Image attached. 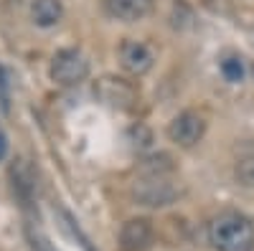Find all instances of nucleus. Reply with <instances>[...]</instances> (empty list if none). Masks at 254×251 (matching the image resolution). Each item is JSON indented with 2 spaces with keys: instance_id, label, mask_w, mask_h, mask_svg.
<instances>
[{
  "instance_id": "f257e3e1",
  "label": "nucleus",
  "mask_w": 254,
  "mask_h": 251,
  "mask_svg": "<svg viewBox=\"0 0 254 251\" xmlns=\"http://www.w3.org/2000/svg\"><path fill=\"white\" fill-rule=\"evenodd\" d=\"M208 244L216 251H254V221L239 211H221L208 221Z\"/></svg>"
},
{
  "instance_id": "f03ea898",
  "label": "nucleus",
  "mask_w": 254,
  "mask_h": 251,
  "mask_svg": "<svg viewBox=\"0 0 254 251\" xmlns=\"http://www.w3.org/2000/svg\"><path fill=\"white\" fill-rule=\"evenodd\" d=\"M181 196L178 183H173L171 175H140L132 185L135 203L145 208H168Z\"/></svg>"
},
{
  "instance_id": "7ed1b4c3",
  "label": "nucleus",
  "mask_w": 254,
  "mask_h": 251,
  "mask_svg": "<svg viewBox=\"0 0 254 251\" xmlns=\"http://www.w3.org/2000/svg\"><path fill=\"white\" fill-rule=\"evenodd\" d=\"M94 97L110 109H117V112H130L135 109L137 104V87L132 81H127L122 76H99L94 81Z\"/></svg>"
},
{
  "instance_id": "20e7f679",
  "label": "nucleus",
  "mask_w": 254,
  "mask_h": 251,
  "mask_svg": "<svg viewBox=\"0 0 254 251\" xmlns=\"http://www.w3.org/2000/svg\"><path fill=\"white\" fill-rule=\"evenodd\" d=\"M89 76V61L79 49H61L51 58V79L59 87H76Z\"/></svg>"
},
{
  "instance_id": "39448f33",
  "label": "nucleus",
  "mask_w": 254,
  "mask_h": 251,
  "mask_svg": "<svg viewBox=\"0 0 254 251\" xmlns=\"http://www.w3.org/2000/svg\"><path fill=\"white\" fill-rule=\"evenodd\" d=\"M203 135H206V119L193 109L176 114L171 119V124H168V137L178 148H193V145H198L203 140Z\"/></svg>"
},
{
  "instance_id": "423d86ee",
  "label": "nucleus",
  "mask_w": 254,
  "mask_h": 251,
  "mask_svg": "<svg viewBox=\"0 0 254 251\" xmlns=\"http://www.w3.org/2000/svg\"><path fill=\"white\" fill-rule=\"evenodd\" d=\"M120 66L132 76H145L155 66V53L142 41H125L120 46Z\"/></svg>"
},
{
  "instance_id": "0eeeda50",
  "label": "nucleus",
  "mask_w": 254,
  "mask_h": 251,
  "mask_svg": "<svg viewBox=\"0 0 254 251\" xmlns=\"http://www.w3.org/2000/svg\"><path fill=\"white\" fill-rule=\"evenodd\" d=\"M153 223L147 218H130L120 228V249L122 251H145L153 244Z\"/></svg>"
},
{
  "instance_id": "6e6552de",
  "label": "nucleus",
  "mask_w": 254,
  "mask_h": 251,
  "mask_svg": "<svg viewBox=\"0 0 254 251\" xmlns=\"http://www.w3.org/2000/svg\"><path fill=\"white\" fill-rule=\"evenodd\" d=\"M104 13L122 23H137L153 13V0H104Z\"/></svg>"
},
{
  "instance_id": "1a4fd4ad",
  "label": "nucleus",
  "mask_w": 254,
  "mask_h": 251,
  "mask_svg": "<svg viewBox=\"0 0 254 251\" xmlns=\"http://www.w3.org/2000/svg\"><path fill=\"white\" fill-rule=\"evenodd\" d=\"M31 18L38 28H54L64 18V3L61 0H33L31 3Z\"/></svg>"
},
{
  "instance_id": "9d476101",
  "label": "nucleus",
  "mask_w": 254,
  "mask_h": 251,
  "mask_svg": "<svg viewBox=\"0 0 254 251\" xmlns=\"http://www.w3.org/2000/svg\"><path fill=\"white\" fill-rule=\"evenodd\" d=\"M173 170H176L173 157L165 155V152H158V155L145 157L142 165H140V175H171Z\"/></svg>"
},
{
  "instance_id": "9b49d317",
  "label": "nucleus",
  "mask_w": 254,
  "mask_h": 251,
  "mask_svg": "<svg viewBox=\"0 0 254 251\" xmlns=\"http://www.w3.org/2000/svg\"><path fill=\"white\" fill-rule=\"evenodd\" d=\"M221 74H224L226 81L239 84V81L244 79V61H242L239 56H226V58L221 61Z\"/></svg>"
},
{
  "instance_id": "f8f14e48",
  "label": "nucleus",
  "mask_w": 254,
  "mask_h": 251,
  "mask_svg": "<svg viewBox=\"0 0 254 251\" xmlns=\"http://www.w3.org/2000/svg\"><path fill=\"white\" fill-rule=\"evenodd\" d=\"M239 185L244 188H254V157H244L237 162V170H234Z\"/></svg>"
},
{
  "instance_id": "ddd939ff",
  "label": "nucleus",
  "mask_w": 254,
  "mask_h": 251,
  "mask_svg": "<svg viewBox=\"0 0 254 251\" xmlns=\"http://www.w3.org/2000/svg\"><path fill=\"white\" fill-rule=\"evenodd\" d=\"M0 112H10V74L5 66H0Z\"/></svg>"
},
{
  "instance_id": "4468645a",
  "label": "nucleus",
  "mask_w": 254,
  "mask_h": 251,
  "mask_svg": "<svg viewBox=\"0 0 254 251\" xmlns=\"http://www.w3.org/2000/svg\"><path fill=\"white\" fill-rule=\"evenodd\" d=\"M8 150H10L8 137H5V132H3V130H0V162H3V160L8 157Z\"/></svg>"
}]
</instances>
